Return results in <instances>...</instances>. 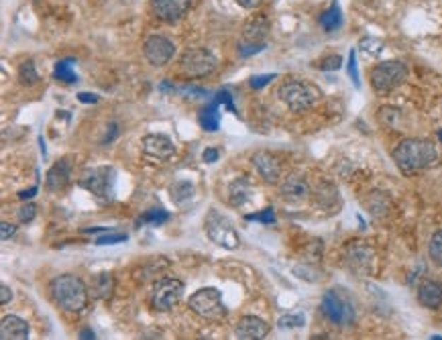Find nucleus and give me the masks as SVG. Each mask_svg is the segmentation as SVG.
<instances>
[{"label": "nucleus", "mask_w": 442, "mask_h": 340, "mask_svg": "<svg viewBox=\"0 0 442 340\" xmlns=\"http://www.w3.org/2000/svg\"><path fill=\"white\" fill-rule=\"evenodd\" d=\"M15 233H17V226H15V224L0 222V238H2V241H8Z\"/></svg>", "instance_id": "41"}, {"label": "nucleus", "mask_w": 442, "mask_h": 340, "mask_svg": "<svg viewBox=\"0 0 442 340\" xmlns=\"http://www.w3.org/2000/svg\"><path fill=\"white\" fill-rule=\"evenodd\" d=\"M373 261H375V253L371 247L363 243H353L345 251V265L353 273H371Z\"/></svg>", "instance_id": "12"}, {"label": "nucleus", "mask_w": 442, "mask_h": 340, "mask_svg": "<svg viewBox=\"0 0 442 340\" xmlns=\"http://www.w3.org/2000/svg\"><path fill=\"white\" fill-rule=\"evenodd\" d=\"M310 194V186H308V181L298 176V174H294V176H289V178L283 181L282 186V196L285 200H289V202H301V200H306Z\"/></svg>", "instance_id": "19"}, {"label": "nucleus", "mask_w": 442, "mask_h": 340, "mask_svg": "<svg viewBox=\"0 0 442 340\" xmlns=\"http://www.w3.org/2000/svg\"><path fill=\"white\" fill-rule=\"evenodd\" d=\"M391 157L398 169L406 176H416L424 169H430L441 159L436 145L428 139H406L393 149Z\"/></svg>", "instance_id": "1"}, {"label": "nucleus", "mask_w": 442, "mask_h": 340, "mask_svg": "<svg viewBox=\"0 0 442 340\" xmlns=\"http://www.w3.org/2000/svg\"><path fill=\"white\" fill-rule=\"evenodd\" d=\"M78 100L86 102V104H94V102H98V96H94V94H78Z\"/></svg>", "instance_id": "45"}, {"label": "nucleus", "mask_w": 442, "mask_h": 340, "mask_svg": "<svg viewBox=\"0 0 442 340\" xmlns=\"http://www.w3.org/2000/svg\"><path fill=\"white\" fill-rule=\"evenodd\" d=\"M80 339H96V336H94V332H92V330L86 328V330H82V332H80Z\"/></svg>", "instance_id": "47"}, {"label": "nucleus", "mask_w": 442, "mask_h": 340, "mask_svg": "<svg viewBox=\"0 0 442 340\" xmlns=\"http://www.w3.org/2000/svg\"><path fill=\"white\" fill-rule=\"evenodd\" d=\"M340 23H342V13H340V6L333 2L330 4V8L328 11H324L322 15H320V25H322V29L324 31H336L338 27H340Z\"/></svg>", "instance_id": "24"}, {"label": "nucleus", "mask_w": 442, "mask_h": 340, "mask_svg": "<svg viewBox=\"0 0 442 340\" xmlns=\"http://www.w3.org/2000/svg\"><path fill=\"white\" fill-rule=\"evenodd\" d=\"M428 255H430V259H432L438 267H442V231L432 234L430 245H428Z\"/></svg>", "instance_id": "30"}, {"label": "nucleus", "mask_w": 442, "mask_h": 340, "mask_svg": "<svg viewBox=\"0 0 442 340\" xmlns=\"http://www.w3.org/2000/svg\"><path fill=\"white\" fill-rule=\"evenodd\" d=\"M192 196H194V186L190 181H176L172 186V200L177 202V204L188 202Z\"/></svg>", "instance_id": "28"}, {"label": "nucleus", "mask_w": 442, "mask_h": 340, "mask_svg": "<svg viewBox=\"0 0 442 340\" xmlns=\"http://www.w3.org/2000/svg\"><path fill=\"white\" fill-rule=\"evenodd\" d=\"M126 234H102L96 238V245H114V243H126Z\"/></svg>", "instance_id": "38"}, {"label": "nucleus", "mask_w": 442, "mask_h": 340, "mask_svg": "<svg viewBox=\"0 0 442 340\" xmlns=\"http://www.w3.org/2000/svg\"><path fill=\"white\" fill-rule=\"evenodd\" d=\"M192 0H151L153 15L163 23H176L190 11Z\"/></svg>", "instance_id": "13"}, {"label": "nucleus", "mask_w": 442, "mask_h": 340, "mask_svg": "<svg viewBox=\"0 0 442 340\" xmlns=\"http://www.w3.org/2000/svg\"><path fill=\"white\" fill-rule=\"evenodd\" d=\"M73 63H76V59H73V57H66V59H61V61L55 66V70H54L55 80H59V82H66V84L76 82V80H78V75H76L73 68H71Z\"/></svg>", "instance_id": "27"}, {"label": "nucleus", "mask_w": 442, "mask_h": 340, "mask_svg": "<svg viewBox=\"0 0 442 340\" xmlns=\"http://www.w3.org/2000/svg\"><path fill=\"white\" fill-rule=\"evenodd\" d=\"M349 75H351L354 86H361V82H359V70H357V55H354V49H351V54H349Z\"/></svg>", "instance_id": "40"}, {"label": "nucleus", "mask_w": 442, "mask_h": 340, "mask_svg": "<svg viewBox=\"0 0 442 340\" xmlns=\"http://www.w3.org/2000/svg\"><path fill=\"white\" fill-rule=\"evenodd\" d=\"M253 194V188H251V181L247 178L234 179L230 183V204L232 206H243L249 198Z\"/></svg>", "instance_id": "22"}, {"label": "nucleus", "mask_w": 442, "mask_h": 340, "mask_svg": "<svg viewBox=\"0 0 442 340\" xmlns=\"http://www.w3.org/2000/svg\"><path fill=\"white\" fill-rule=\"evenodd\" d=\"M218 66V59L213 51L194 47V49H186L179 57V72L188 78H204L210 75Z\"/></svg>", "instance_id": "7"}, {"label": "nucleus", "mask_w": 442, "mask_h": 340, "mask_svg": "<svg viewBox=\"0 0 442 340\" xmlns=\"http://www.w3.org/2000/svg\"><path fill=\"white\" fill-rule=\"evenodd\" d=\"M167 218H169V212H167L165 208L153 206L151 210H147L145 214H141L137 218V226H145V224H155V226H160L163 222H167Z\"/></svg>", "instance_id": "26"}, {"label": "nucleus", "mask_w": 442, "mask_h": 340, "mask_svg": "<svg viewBox=\"0 0 442 340\" xmlns=\"http://www.w3.org/2000/svg\"><path fill=\"white\" fill-rule=\"evenodd\" d=\"M218 104H225V107L229 108L230 112H237V108H234V102H232V96H230L229 90H220L218 94H216V98H214Z\"/></svg>", "instance_id": "39"}, {"label": "nucleus", "mask_w": 442, "mask_h": 340, "mask_svg": "<svg viewBox=\"0 0 442 340\" xmlns=\"http://www.w3.org/2000/svg\"><path fill=\"white\" fill-rule=\"evenodd\" d=\"M143 153L149 159L165 162L176 153V145L172 143V139L165 135H147L143 139Z\"/></svg>", "instance_id": "14"}, {"label": "nucleus", "mask_w": 442, "mask_h": 340, "mask_svg": "<svg viewBox=\"0 0 442 340\" xmlns=\"http://www.w3.org/2000/svg\"><path fill=\"white\" fill-rule=\"evenodd\" d=\"M275 80V73H265V75H255V78H251L249 80V86L255 90H261L265 88L269 82H273Z\"/></svg>", "instance_id": "36"}, {"label": "nucleus", "mask_w": 442, "mask_h": 340, "mask_svg": "<svg viewBox=\"0 0 442 340\" xmlns=\"http://www.w3.org/2000/svg\"><path fill=\"white\" fill-rule=\"evenodd\" d=\"M35 216H37V206L29 202V204H25V206L18 210V222H25V224H27V222H31Z\"/></svg>", "instance_id": "35"}, {"label": "nucleus", "mask_w": 442, "mask_h": 340, "mask_svg": "<svg viewBox=\"0 0 442 340\" xmlns=\"http://www.w3.org/2000/svg\"><path fill=\"white\" fill-rule=\"evenodd\" d=\"M0 339L2 340H27L29 339V324L18 316H4L0 322Z\"/></svg>", "instance_id": "17"}, {"label": "nucleus", "mask_w": 442, "mask_h": 340, "mask_svg": "<svg viewBox=\"0 0 442 340\" xmlns=\"http://www.w3.org/2000/svg\"><path fill=\"white\" fill-rule=\"evenodd\" d=\"M80 186L84 190H88L90 194H94L100 200H110L114 196V186H117V174L112 167H96V169H88L84 174V178L80 179Z\"/></svg>", "instance_id": "9"}, {"label": "nucleus", "mask_w": 442, "mask_h": 340, "mask_svg": "<svg viewBox=\"0 0 442 340\" xmlns=\"http://www.w3.org/2000/svg\"><path fill=\"white\" fill-rule=\"evenodd\" d=\"M265 49V43H241L239 45V51L243 57H247V55H253L257 54V51H263Z\"/></svg>", "instance_id": "37"}, {"label": "nucleus", "mask_w": 442, "mask_h": 340, "mask_svg": "<svg viewBox=\"0 0 442 340\" xmlns=\"http://www.w3.org/2000/svg\"><path fill=\"white\" fill-rule=\"evenodd\" d=\"M340 66H342V57L340 55H328L318 63V68L324 70V72H336V70H340Z\"/></svg>", "instance_id": "33"}, {"label": "nucleus", "mask_w": 442, "mask_h": 340, "mask_svg": "<svg viewBox=\"0 0 442 340\" xmlns=\"http://www.w3.org/2000/svg\"><path fill=\"white\" fill-rule=\"evenodd\" d=\"M204 226H206V234L213 241L214 245L222 247V249H237L241 243V236L234 231V226L222 214H218L216 210H210L206 218H204Z\"/></svg>", "instance_id": "8"}, {"label": "nucleus", "mask_w": 442, "mask_h": 340, "mask_svg": "<svg viewBox=\"0 0 442 340\" xmlns=\"http://www.w3.org/2000/svg\"><path fill=\"white\" fill-rule=\"evenodd\" d=\"M198 123H200V126H202L204 130H210V133L218 130V125H220V110H218V102H216V100L210 102L206 108L200 110Z\"/></svg>", "instance_id": "23"}, {"label": "nucleus", "mask_w": 442, "mask_h": 340, "mask_svg": "<svg viewBox=\"0 0 442 340\" xmlns=\"http://www.w3.org/2000/svg\"><path fill=\"white\" fill-rule=\"evenodd\" d=\"M304 324H306V318L301 314H285V316L280 318L277 326L282 330H294V328H301Z\"/></svg>", "instance_id": "32"}, {"label": "nucleus", "mask_w": 442, "mask_h": 340, "mask_svg": "<svg viewBox=\"0 0 442 340\" xmlns=\"http://www.w3.org/2000/svg\"><path fill=\"white\" fill-rule=\"evenodd\" d=\"M188 305L198 316L208 318V320H218V318H222L227 314V305L222 302V293L216 287H202V289H198L196 293L190 296Z\"/></svg>", "instance_id": "6"}, {"label": "nucleus", "mask_w": 442, "mask_h": 340, "mask_svg": "<svg viewBox=\"0 0 442 340\" xmlns=\"http://www.w3.org/2000/svg\"><path fill=\"white\" fill-rule=\"evenodd\" d=\"M267 31H269V23L265 18H255V20L249 23L247 29H245V39L249 43H261V39L267 35Z\"/></svg>", "instance_id": "25"}, {"label": "nucleus", "mask_w": 442, "mask_h": 340, "mask_svg": "<svg viewBox=\"0 0 442 340\" xmlns=\"http://www.w3.org/2000/svg\"><path fill=\"white\" fill-rule=\"evenodd\" d=\"M406 75L407 66L404 61H381L371 70V86L377 94H389L406 80Z\"/></svg>", "instance_id": "5"}, {"label": "nucleus", "mask_w": 442, "mask_h": 340, "mask_svg": "<svg viewBox=\"0 0 442 340\" xmlns=\"http://www.w3.org/2000/svg\"><path fill=\"white\" fill-rule=\"evenodd\" d=\"M418 302L424 308H438L442 304V284L441 281H422L418 286Z\"/></svg>", "instance_id": "20"}, {"label": "nucleus", "mask_w": 442, "mask_h": 340, "mask_svg": "<svg viewBox=\"0 0 442 340\" xmlns=\"http://www.w3.org/2000/svg\"><path fill=\"white\" fill-rule=\"evenodd\" d=\"M18 80H20L23 86H33V84L39 82V73H37L33 61L20 63V68H18Z\"/></svg>", "instance_id": "29"}, {"label": "nucleus", "mask_w": 442, "mask_h": 340, "mask_svg": "<svg viewBox=\"0 0 442 340\" xmlns=\"http://www.w3.org/2000/svg\"><path fill=\"white\" fill-rule=\"evenodd\" d=\"M35 194H37V188H31L29 192H20V194H18V198H20V200H25V198H33Z\"/></svg>", "instance_id": "46"}, {"label": "nucleus", "mask_w": 442, "mask_h": 340, "mask_svg": "<svg viewBox=\"0 0 442 340\" xmlns=\"http://www.w3.org/2000/svg\"><path fill=\"white\" fill-rule=\"evenodd\" d=\"M143 54L145 59L153 66V68H163L167 66L174 55H176V45L174 41H169L167 37L163 35H151L147 37L145 45H143Z\"/></svg>", "instance_id": "11"}, {"label": "nucleus", "mask_w": 442, "mask_h": 340, "mask_svg": "<svg viewBox=\"0 0 442 340\" xmlns=\"http://www.w3.org/2000/svg\"><path fill=\"white\" fill-rule=\"evenodd\" d=\"M11 300H13V293H11L8 286H0V305L11 304Z\"/></svg>", "instance_id": "42"}, {"label": "nucleus", "mask_w": 442, "mask_h": 340, "mask_svg": "<svg viewBox=\"0 0 442 340\" xmlns=\"http://www.w3.org/2000/svg\"><path fill=\"white\" fill-rule=\"evenodd\" d=\"M237 4H241L243 8H257L263 0H234Z\"/></svg>", "instance_id": "44"}, {"label": "nucleus", "mask_w": 442, "mask_h": 340, "mask_svg": "<svg viewBox=\"0 0 442 340\" xmlns=\"http://www.w3.org/2000/svg\"><path fill=\"white\" fill-rule=\"evenodd\" d=\"M71 178V163L70 159H61L52 165V169L47 171V190L52 192H59L64 190Z\"/></svg>", "instance_id": "18"}, {"label": "nucleus", "mask_w": 442, "mask_h": 340, "mask_svg": "<svg viewBox=\"0 0 442 340\" xmlns=\"http://www.w3.org/2000/svg\"><path fill=\"white\" fill-rule=\"evenodd\" d=\"M202 157H204V162L206 163H214L218 159V149H206V151L202 153Z\"/></svg>", "instance_id": "43"}, {"label": "nucleus", "mask_w": 442, "mask_h": 340, "mask_svg": "<svg viewBox=\"0 0 442 340\" xmlns=\"http://www.w3.org/2000/svg\"><path fill=\"white\" fill-rule=\"evenodd\" d=\"M359 47H361V51H365L367 55H373V57H377V55L383 51V43L379 39H373V37H363L361 43H359Z\"/></svg>", "instance_id": "31"}, {"label": "nucleus", "mask_w": 442, "mask_h": 340, "mask_svg": "<svg viewBox=\"0 0 442 340\" xmlns=\"http://www.w3.org/2000/svg\"><path fill=\"white\" fill-rule=\"evenodd\" d=\"M320 310L336 326H351L354 322L353 302L342 289H328L322 296Z\"/></svg>", "instance_id": "4"}, {"label": "nucleus", "mask_w": 442, "mask_h": 340, "mask_svg": "<svg viewBox=\"0 0 442 340\" xmlns=\"http://www.w3.org/2000/svg\"><path fill=\"white\" fill-rule=\"evenodd\" d=\"M277 92H280V100L294 112H301V110L312 108L322 96L314 84L301 82V80H287L285 84L280 86Z\"/></svg>", "instance_id": "3"}, {"label": "nucleus", "mask_w": 442, "mask_h": 340, "mask_svg": "<svg viewBox=\"0 0 442 340\" xmlns=\"http://www.w3.org/2000/svg\"><path fill=\"white\" fill-rule=\"evenodd\" d=\"M49 289H52V298L55 304L70 314H80L88 308V287L76 275L66 273V275L55 277Z\"/></svg>", "instance_id": "2"}, {"label": "nucleus", "mask_w": 442, "mask_h": 340, "mask_svg": "<svg viewBox=\"0 0 442 340\" xmlns=\"http://www.w3.org/2000/svg\"><path fill=\"white\" fill-rule=\"evenodd\" d=\"M234 334L239 340H263L269 334V324L257 316H245L237 324Z\"/></svg>", "instance_id": "15"}, {"label": "nucleus", "mask_w": 442, "mask_h": 340, "mask_svg": "<svg viewBox=\"0 0 442 340\" xmlns=\"http://www.w3.org/2000/svg\"><path fill=\"white\" fill-rule=\"evenodd\" d=\"M245 220H257V222H263V224H273L275 222V212H273V208H265L263 212L247 214Z\"/></svg>", "instance_id": "34"}, {"label": "nucleus", "mask_w": 442, "mask_h": 340, "mask_svg": "<svg viewBox=\"0 0 442 340\" xmlns=\"http://www.w3.org/2000/svg\"><path fill=\"white\" fill-rule=\"evenodd\" d=\"M92 293H94L98 300L108 302V300L112 298V293H114V277H112V273L102 271V273L94 275V277H92Z\"/></svg>", "instance_id": "21"}, {"label": "nucleus", "mask_w": 442, "mask_h": 340, "mask_svg": "<svg viewBox=\"0 0 442 340\" xmlns=\"http://www.w3.org/2000/svg\"><path fill=\"white\" fill-rule=\"evenodd\" d=\"M253 165H255V169L261 176V179L267 183H277L282 178V163L277 162V157H273L271 153H265V151L255 153Z\"/></svg>", "instance_id": "16"}, {"label": "nucleus", "mask_w": 442, "mask_h": 340, "mask_svg": "<svg viewBox=\"0 0 442 340\" xmlns=\"http://www.w3.org/2000/svg\"><path fill=\"white\" fill-rule=\"evenodd\" d=\"M438 137H441V141H442V130H441V133H438Z\"/></svg>", "instance_id": "48"}, {"label": "nucleus", "mask_w": 442, "mask_h": 340, "mask_svg": "<svg viewBox=\"0 0 442 340\" xmlns=\"http://www.w3.org/2000/svg\"><path fill=\"white\" fill-rule=\"evenodd\" d=\"M184 298V284L174 277H163L151 289V305L157 312L174 310Z\"/></svg>", "instance_id": "10"}]
</instances>
